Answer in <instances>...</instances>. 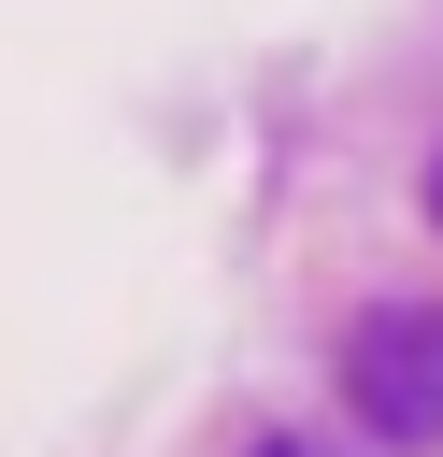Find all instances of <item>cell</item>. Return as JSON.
<instances>
[{"label":"cell","mask_w":443,"mask_h":457,"mask_svg":"<svg viewBox=\"0 0 443 457\" xmlns=\"http://www.w3.org/2000/svg\"><path fill=\"white\" fill-rule=\"evenodd\" d=\"M343 400L372 443H443V300H372L343 328Z\"/></svg>","instance_id":"cell-1"},{"label":"cell","mask_w":443,"mask_h":457,"mask_svg":"<svg viewBox=\"0 0 443 457\" xmlns=\"http://www.w3.org/2000/svg\"><path fill=\"white\" fill-rule=\"evenodd\" d=\"M272 457H314V443H272Z\"/></svg>","instance_id":"cell-3"},{"label":"cell","mask_w":443,"mask_h":457,"mask_svg":"<svg viewBox=\"0 0 443 457\" xmlns=\"http://www.w3.org/2000/svg\"><path fill=\"white\" fill-rule=\"evenodd\" d=\"M429 214H443V157H429Z\"/></svg>","instance_id":"cell-2"}]
</instances>
